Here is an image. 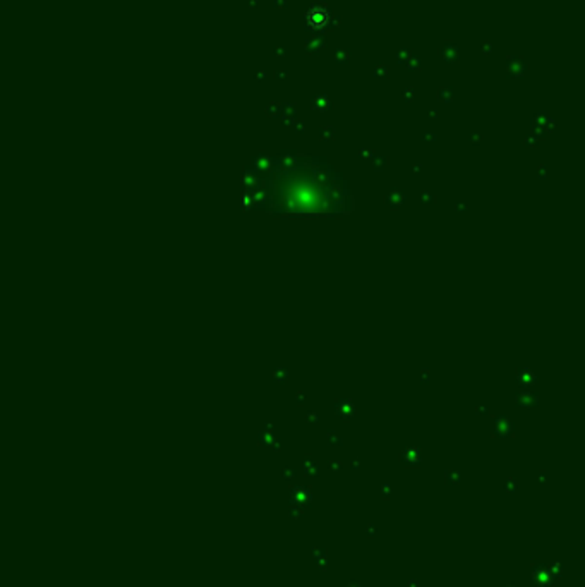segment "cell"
Instances as JSON below:
<instances>
[{"label": "cell", "mask_w": 585, "mask_h": 587, "mask_svg": "<svg viewBox=\"0 0 585 587\" xmlns=\"http://www.w3.org/2000/svg\"><path fill=\"white\" fill-rule=\"evenodd\" d=\"M256 200L263 210L282 217H336L350 210L345 180L311 160L269 162L256 179Z\"/></svg>", "instance_id": "obj_1"}]
</instances>
